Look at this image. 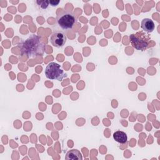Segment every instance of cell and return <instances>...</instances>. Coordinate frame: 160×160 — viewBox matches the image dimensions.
Listing matches in <instances>:
<instances>
[{
	"label": "cell",
	"mask_w": 160,
	"mask_h": 160,
	"mask_svg": "<svg viewBox=\"0 0 160 160\" xmlns=\"http://www.w3.org/2000/svg\"><path fill=\"white\" fill-rule=\"evenodd\" d=\"M18 46L22 54L30 58L42 56L45 51V45L40 38L35 34L31 35L26 39L20 42Z\"/></svg>",
	"instance_id": "obj_1"
},
{
	"label": "cell",
	"mask_w": 160,
	"mask_h": 160,
	"mask_svg": "<svg viewBox=\"0 0 160 160\" xmlns=\"http://www.w3.org/2000/svg\"><path fill=\"white\" fill-rule=\"evenodd\" d=\"M37 4L42 9H46L48 8L49 2L48 0H38L36 1Z\"/></svg>",
	"instance_id": "obj_9"
},
{
	"label": "cell",
	"mask_w": 160,
	"mask_h": 160,
	"mask_svg": "<svg viewBox=\"0 0 160 160\" xmlns=\"http://www.w3.org/2000/svg\"><path fill=\"white\" fill-rule=\"evenodd\" d=\"M49 4L52 6H56L60 2L59 0H50L49 1Z\"/></svg>",
	"instance_id": "obj_10"
},
{
	"label": "cell",
	"mask_w": 160,
	"mask_h": 160,
	"mask_svg": "<svg viewBox=\"0 0 160 160\" xmlns=\"http://www.w3.org/2000/svg\"><path fill=\"white\" fill-rule=\"evenodd\" d=\"M65 159L67 160H82V156L79 150L71 149L66 153Z\"/></svg>",
	"instance_id": "obj_7"
},
{
	"label": "cell",
	"mask_w": 160,
	"mask_h": 160,
	"mask_svg": "<svg viewBox=\"0 0 160 160\" xmlns=\"http://www.w3.org/2000/svg\"><path fill=\"white\" fill-rule=\"evenodd\" d=\"M66 34L61 31H56L52 33L50 37V42L56 48L62 47L66 42Z\"/></svg>",
	"instance_id": "obj_5"
},
{
	"label": "cell",
	"mask_w": 160,
	"mask_h": 160,
	"mask_svg": "<svg viewBox=\"0 0 160 160\" xmlns=\"http://www.w3.org/2000/svg\"><path fill=\"white\" fill-rule=\"evenodd\" d=\"M77 18L71 11L62 10L57 15L56 22L62 29H71L77 22Z\"/></svg>",
	"instance_id": "obj_2"
},
{
	"label": "cell",
	"mask_w": 160,
	"mask_h": 160,
	"mask_svg": "<svg viewBox=\"0 0 160 160\" xmlns=\"http://www.w3.org/2000/svg\"><path fill=\"white\" fill-rule=\"evenodd\" d=\"M114 139L121 144H124L127 142L128 136L126 134L122 131H116L113 134Z\"/></svg>",
	"instance_id": "obj_8"
},
{
	"label": "cell",
	"mask_w": 160,
	"mask_h": 160,
	"mask_svg": "<svg viewBox=\"0 0 160 160\" xmlns=\"http://www.w3.org/2000/svg\"><path fill=\"white\" fill-rule=\"evenodd\" d=\"M45 75L48 79L58 81L62 80L67 76L61 68L60 65L56 62H50L46 66Z\"/></svg>",
	"instance_id": "obj_4"
},
{
	"label": "cell",
	"mask_w": 160,
	"mask_h": 160,
	"mask_svg": "<svg viewBox=\"0 0 160 160\" xmlns=\"http://www.w3.org/2000/svg\"><path fill=\"white\" fill-rule=\"evenodd\" d=\"M129 39L133 48L138 50L143 51L149 47L151 37L148 34L142 31H138L135 34H131Z\"/></svg>",
	"instance_id": "obj_3"
},
{
	"label": "cell",
	"mask_w": 160,
	"mask_h": 160,
	"mask_svg": "<svg viewBox=\"0 0 160 160\" xmlns=\"http://www.w3.org/2000/svg\"><path fill=\"white\" fill-rule=\"evenodd\" d=\"M141 28L147 32H151L155 28V25L153 21L149 18H144L141 21Z\"/></svg>",
	"instance_id": "obj_6"
}]
</instances>
